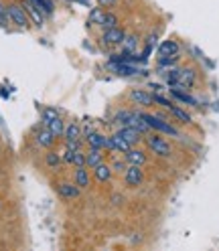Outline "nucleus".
Wrapping results in <instances>:
<instances>
[{
	"label": "nucleus",
	"mask_w": 219,
	"mask_h": 251,
	"mask_svg": "<svg viewBox=\"0 0 219 251\" xmlns=\"http://www.w3.org/2000/svg\"><path fill=\"white\" fill-rule=\"evenodd\" d=\"M35 140H37V144H39V146H43V148H51V146L55 144L57 136H55L49 128H43V130H39V132H37Z\"/></svg>",
	"instance_id": "nucleus-15"
},
{
	"label": "nucleus",
	"mask_w": 219,
	"mask_h": 251,
	"mask_svg": "<svg viewBox=\"0 0 219 251\" xmlns=\"http://www.w3.org/2000/svg\"><path fill=\"white\" fill-rule=\"evenodd\" d=\"M33 2H35L45 14H53V12H55V2H53V0H33Z\"/></svg>",
	"instance_id": "nucleus-25"
},
{
	"label": "nucleus",
	"mask_w": 219,
	"mask_h": 251,
	"mask_svg": "<svg viewBox=\"0 0 219 251\" xmlns=\"http://www.w3.org/2000/svg\"><path fill=\"white\" fill-rule=\"evenodd\" d=\"M124 160H126L128 164H136V166H144L146 164V154L142 152V150H140V148H130L126 154H124Z\"/></svg>",
	"instance_id": "nucleus-13"
},
{
	"label": "nucleus",
	"mask_w": 219,
	"mask_h": 251,
	"mask_svg": "<svg viewBox=\"0 0 219 251\" xmlns=\"http://www.w3.org/2000/svg\"><path fill=\"white\" fill-rule=\"evenodd\" d=\"M156 51H159L161 57H177L179 51H181V47H179V43L175 39H166V41H163L159 45V49Z\"/></svg>",
	"instance_id": "nucleus-11"
},
{
	"label": "nucleus",
	"mask_w": 219,
	"mask_h": 251,
	"mask_svg": "<svg viewBox=\"0 0 219 251\" xmlns=\"http://www.w3.org/2000/svg\"><path fill=\"white\" fill-rule=\"evenodd\" d=\"M168 112L173 114V118H177L181 124H187V126H189V124H193V118H191L189 114H187L183 107H179V105H175V103L168 107Z\"/></svg>",
	"instance_id": "nucleus-20"
},
{
	"label": "nucleus",
	"mask_w": 219,
	"mask_h": 251,
	"mask_svg": "<svg viewBox=\"0 0 219 251\" xmlns=\"http://www.w3.org/2000/svg\"><path fill=\"white\" fill-rule=\"evenodd\" d=\"M116 2H118V0H98V4L104 6V8H112Z\"/></svg>",
	"instance_id": "nucleus-35"
},
{
	"label": "nucleus",
	"mask_w": 219,
	"mask_h": 251,
	"mask_svg": "<svg viewBox=\"0 0 219 251\" xmlns=\"http://www.w3.org/2000/svg\"><path fill=\"white\" fill-rule=\"evenodd\" d=\"M47 128H49V130H51V132H53L57 138L65 134V124H63V120H61V118H57V120L49 122V124H47Z\"/></svg>",
	"instance_id": "nucleus-23"
},
{
	"label": "nucleus",
	"mask_w": 219,
	"mask_h": 251,
	"mask_svg": "<svg viewBox=\"0 0 219 251\" xmlns=\"http://www.w3.org/2000/svg\"><path fill=\"white\" fill-rule=\"evenodd\" d=\"M8 23H10V19H8V10H6V6L0 2V25L2 26H8Z\"/></svg>",
	"instance_id": "nucleus-31"
},
{
	"label": "nucleus",
	"mask_w": 219,
	"mask_h": 251,
	"mask_svg": "<svg viewBox=\"0 0 219 251\" xmlns=\"http://www.w3.org/2000/svg\"><path fill=\"white\" fill-rule=\"evenodd\" d=\"M146 146L152 154L156 156H161V158H168L170 154H173V148H170V144L166 142V138L159 132V134H150L146 138Z\"/></svg>",
	"instance_id": "nucleus-2"
},
{
	"label": "nucleus",
	"mask_w": 219,
	"mask_h": 251,
	"mask_svg": "<svg viewBox=\"0 0 219 251\" xmlns=\"http://www.w3.org/2000/svg\"><path fill=\"white\" fill-rule=\"evenodd\" d=\"M104 162V154H102V150L100 148H89V152L85 154V166L87 168H96L98 164H102Z\"/></svg>",
	"instance_id": "nucleus-17"
},
{
	"label": "nucleus",
	"mask_w": 219,
	"mask_h": 251,
	"mask_svg": "<svg viewBox=\"0 0 219 251\" xmlns=\"http://www.w3.org/2000/svg\"><path fill=\"white\" fill-rule=\"evenodd\" d=\"M73 164L75 166H83L85 164V154L82 150H73Z\"/></svg>",
	"instance_id": "nucleus-30"
},
{
	"label": "nucleus",
	"mask_w": 219,
	"mask_h": 251,
	"mask_svg": "<svg viewBox=\"0 0 219 251\" xmlns=\"http://www.w3.org/2000/svg\"><path fill=\"white\" fill-rule=\"evenodd\" d=\"M154 103H159V105H163V107H170V105H173V101H170V100H166V98H163V96H159V93H156V96H154Z\"/></svg>",
	"instance_id": "nucleus-32"
},
{
	"label": "nucleus",
	"mask_w": 219,
	"mask_h": 251,
	"mask_svg": "<svg viewBox=\"0 0 219 251\" xmlns=\"http://www.w3.org/2000/svg\"><path fill=\"white\" fill-rule=\"evenodd\" d=\"M197 83V71L193 67H183L179 69V81L175 87L179 89H187V91H191V87Z\"/></svg>",
	"instance_id": "nucleus-4"
},
{
	"label": "nucleus",
	"mask_w": 219,
	"mask_h": 251,
	"mask_svg": "<svg viewBox=\"0 0 219 251\" xmlns=\"http://www.w3.org/2000/svg\"><path fill=\"white\" fill-rule=\"evenodd\" d=\"M89 168L83 164V166H75V172H73V182L77 184L83 191V188L89 186Z\"/></svg>",
	"instance_id": "nucleus-14"
},
{
	"label": "nucleus",
	"mask_w": 219,
	"mask_h": 251,
	"mask_svg": "<svg viewBox=\"0 0 219 251\" xmlns=\"http://www.w3.org/2000/svg\"><path fill=\"white\" fill-rule=\"evenodd\" d=\"M21 6H23V8H25V12L28 14V19L33 21V25H37L39 28L45 25V12H43V10L33 2V0H25V2H23Z\"/></svg>",
	"instance_id": "nucleus-6"
},
{
	"label": "nucleus",
	"mask_w": 219,
	"mask_h": 251,
	"mask_svg": "<svg viewBox=\"0 0 219 251\" xmlns=\"http://www.w3.org/2000/svg\"><path fill=\"white\" fill-rule=\"evenodd\" d=\"M130 100L136 105H142V107H150L154 103V96H152V93H148L146 89H132L130 91Z\"/></svg>",
	"instance_id": "nucleus-8"
},
{
	"label": "nucleus",
	"mask_w": 219,
	"mask_h": 251,
	"mask_svg": "<svg viewBox=\"0 0 219 251\" xmlns=\"http://www.w3.org/2000/svg\"><path fill=\"white\" fill-rule=\"evenodd\" d=\"M120 138H124L130 146H136L140 142V132L136 128H132V126H120V130L116 132Z\"/></svg>",
	"instance_id": "nucleus-12"
},
{
	"label": "nucleus",
	"mask_w": 219,
	"mask_h": 251,
	"mask_svg": "<svg viewBox=\"0 0 219 251\" xmlns=\"http://www.w3.org/2000/svg\"><path fill=\"white\" fill-rule=\"evenodd\" d=\"M45 160H47V166H51V168H59L61 162H63L61 160V154H57V152H49Z\"/></svg>",
	"instance_id": "nucleus-29"
},
{
	"label": "nucleus",
	"mask_w": 219,
	"mask_h": 251,
	"mask_svg": "<svg viewBox=\"0 0 219 251\" xmlns=\"http://www.w3.org/2000/svg\"><path fill=\"white\" fill-rule=\"evenodd\" d=\"M124 178H126L128 186H140L144 180V172L142 166H136V164H128V168L124 170Z\"/></svg>",
	"instance_id": "nucleus-7"
},
{
	"label": "nucleus",
	"mask_w": 219,
	"mask_h": 251,
	"mask_svg": "<svg viewBox=\"0 0 219 251\" xmlns=\"http://www.w3.org/2000/svg\"><path fill=\"white\" fill-rule=\"evenodd\" d=\"M126 164H128L126 160H124V162H120V160H118V162H114V164H112V170H118V172H124V170H126V168H128Z\"/></svg>",
	"instance_id": "nucleus-34"
},
{
	"label": "nucleus",
	"mask_w": 219,
	"mask_h": 251,
	"mask_svg": "<svg viewBox=\"0 0 219 251\" xmlns=\"http://www.w3.org/2000/svg\"><path fill=\"white\" fill-rule=\"evenodd\" d=\"M65 148H69V150H82V140H65Z\"/></svg>",
	"instance_id": "nucleus-33"
},
{
	"label": "nucleus",
	"mask_w": 219,
	"mask_h": 251,
	"mask_svg": "<svg viewBox=\"0 0 219 251\" xmlns=\"http://www.w3.org/2000/svg\"><path fill=\"white\" fill-rule=\"evenodd\" d=\"M104 17H106V12H104L102 8H93V10H89V23H93V25L102 26Z\"/></svg>",
	"instance_id": "nucleus-26"
},
{
	"label": "nucleus",
	"mask_w": 219,
	"mask_h": 251,
	"mask_svg": "<svg viewBox=\"0 0 219 251\" xmlns=\"http://www.w3.org/2000/svg\"><path fill=\"white\" fill-rule=\"evenodd\" d=\"M122 45H124V53H134V51H136V47H138V37H136V35L126 37Z\"/></svg>",
	"instance_id": "nucleus-27"
},
{
	"label": "nucleus",
	"mask_w": 219,
	"mask_h": 251,
	"mask_svg": "<svg viewBox=\"0 0 219 251\" xmlns=\"http://www.w3.org/2000/svg\"><path fill=\"white\" fill-rule=\"evenodd\" d=\"M170 96H173L177 101H183L185 105H197V100L193 96L187 93V89H179V87H173L170 89Z\"/></svg>",
	"instance_id": "nucleus-18"
},
{
	"label": "nucleus",
	"mask_w": 219,
	"mask_h": 251,
	"mask_svg": "<svg viewBox=\"0 0 219 251\" xmlns=\"http://www.w3.org/2000/svg\"><path fill=\"white\" fill-rule=\"evenodd\" d=\"M106 148H110V150H116V152H122V154H126L132 146L126 142L124 138H120L118 134H114V136H106Z\"/></svg>",
	"instance_id": "nucleus-9"
},
{
	"label": "nucleus",
	"mask_w": 219,
	"mask_h": 251,
	"mask_svg": "<svg viewBox=\"0 0 219 251\" xmlns=\"http://www.w3.org/2000/svg\"><path fill=\"white\" fill-rule=\"evenodd\" d=\"M140 118H142V120L150 126V130H156V132L166 134V136H179V130L175 128L173 124L166 122V120H163V118H159L156 114H146V112H142V114H140Z\"/></svg>",
	"instance_id": "nucleus-1"
},
{
	"label": "nucleus",
	"mask_w": 219,
	"mask_h": 251,
	"mask_svg": "<svg viewBox=\"0 0 219 251\" xmlns=\"http://www.w3.org/2000/svg\"><path fill=\"white\" fill-rule=\"evenodd\" d=\"M124 39H126V33L120 28V26H114V28H106L104 35H102V43L106 47H116V45H122Z\"/></svg>",
	"instance_id": "nucleus-5"
},
{
	"label": "nucleus",
	"mask_w": 219,
	"mask_h": 251,
	"mask_svg": "<svg viewBox=\"0 0 219 251\" xmlns=\"http://www.w3.org/2000/svg\"><path fill=\"white\" fill-rule=\"evenodd\" d=\"M118 75H136V73H142L138 67H134V63H108Z\"/></svg>",
	"instance_id": "nucleus-16"
},
{
	"label": "nucleus",
	"mask_w": 219,
	"mask_h": 251,
	"mask_svg": "<svg viewBox=\"0 0 219 251\" xmlns=\"http://www.w3.org/2000/svg\"><path fill=\"white\" fill-rule=\"evenodd\" d=\"M114 26H118V17H116L114 12H106L104 23H102V28L106 30V28H114Z\"/></svg>",
	"instance_id": "nucleus-28"
},
{
	"label": "nucleus",
	"mask_w": 219,
	"mask_h": 251,
	"mask_svg": "<svg viewBox=\"0 0 219 251\" xmlns=\"http://www.w3.org/2000/svg\"><path fill=\"white\" fill-rule=\"evenodd\" d=\"M93 176H96L100 182H108L110 178H112V166H108V164H98L96 168H93Z\"/></svg>",
	"instance_id": "nucleus-19"
},
{
	"label": "nucleus",
	"mask_w": 219,
	"mask_h": 251,
	"mask_svg": "<svg viewBox=\"0 0 219 251\" xmlns=\"http://www.w3.org/2000/svg\"><path fill=\"white\" fill-rule=\"evenodd\" d=\"M57 193H59V197H63V199H77L82 195V188L77 186L75 182H59L57 184Z\"/></svg>",
	"instance_id": "nucleus-10"
},
{
	"label": "nucleus",
	"mask_w": 219,
	"mask_h": 251,
	"mask_svg": "<svg viewBox=\"0 0 219 251\" xmlns=\"http://www.w3.org/2000/svg\"><path fill=\"white\" fill-rule=\"evenodd\" d=\"M41 118H43V124L47 126L49 122H53V120H57V118H61V114L57 112L55 107H45L43 112H41Z\"/></svg>",
	"instance_id": "nucleus-24"
},
{
	"label": "nucleus",
	"mask_w": 219,
	"mask_h": 251,
	"mask_svg": "<svg viewBox=\"0 0 219 251\" xmlns=\"http://www.w3.org/2000/svg\"><path fill=\"white\" fill-rule=\"evenodd\" d=\"M65 140H80L82 138V128L77 122H71L69 126H65Z\"/></svg>",
	"instance_id": "nucleus-22"
},
{
	"label": "nucleus",
	"mask_w": 219,
	"mask_h": 251,
	"mask_svg": "<svg viewBox=\"0 0 219 251\" xmlns=\"http://www.w3.org/2000/svg\"><path fill=\"white\" fill-rule=\"evenodd\" d=\"M6 10H8L10 23L17 25L19 28H28L30 25H33V23H30V19H28V14L25 12V8H23L21 4H8Z\"/></svg>",
	"instance_id": "nucleus-3"
},
{
	"label": "nucleus",
	"mask_w": 219,
	"mask_h": 251,
	"mask_svg": "<svg viewBox=\"0 0 219 251\" xmlns=\"http://www.w3.org/2000/svg\"><path fill=\"white\" fill-rule=\"evenodd\" d=\"M85 142L89 144V148H106V136H102V134H98V132H89L87 136H85Z\"/></svg>",
	"instance_id": "nucleus-21"
}]
</instances>
